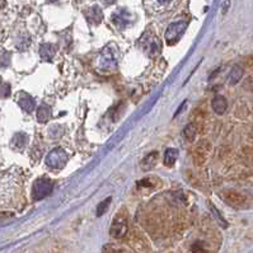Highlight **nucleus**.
I'll use <instances>...</instances> for the list:
<instances>
[{
  "label": "nucleus",
  "mask_w": 253,
  "mask_h": 253,
  "mask_svg": "<svg viewBox=\"0 0 253 253\" xmlns=\"http://www.w3.org/2000/svg\"><path fill=\"white\" fill-rule=\"evenodd\" d=\"M224 201L234 209H244L248 206V197L238 191L229 190L223 193Z\"/></svg>",
  "instance_id": "nucleus-1"
},
{
  "label": "nucleus",
  "mask_w": 253,
  "mask_h": 253,
  "mask_svg": "<svg viewBox=\"0 0 253 253\" xmlns=\"http://www.w3.org/2000/svg\"><path fill=\"white\" fill-rule=\"evenodd\" d=\"M52 191V182L49 178H38L36 182L33 183L32 187V197L33 200L38 201L42 200L46 196H49Z\"/></svg>",
  "instance_id": "nucleus-2"
},
{
  "label": "nucleus",
  "mask_w": 253,
  "mask_h": 253,
  "mask_svg": "<svg viewBox=\"0 0 253 253\" xmlns=\"http://www.w3.org/2000/svg\"><path fill=\"white\" fill-rule=\"evenodd\" d=\"M187 28V23L185 21L174 22L165 31V40H167L168 45H174L180 40L182 34L185 33V31Z\"/></svg>",
  "instance_id": "nucleus-3"
},
{
  "label": "nucleus",
  "mask_w": 253,
  "mask_h": 253,
  "mask_svg": "<svg viewBox=\"0 0 253 253\" xmlns=\"http://www.w3.org/2000/svg\"><path fill=\"white\" fill-rule=\"evenodd\" d=\"M67 162V156L66 153L61 148L54 149L52 152L49 153V156L46 157V164L49 165L52 169H61L64 168Z\"/></svg>",
  "instance_id": "nucleus-4"
},
{
  "label": "nucleus",
  "mask_w": 253,
  "mask_h": 253,
  "mask_svg": "<svg viewBox=\"0 0 253 253\" xmlns=\"http://www.w3.org/2000/svg\"><path fill=\"white\" fill-rule=\"evenodd\" d=\"M210 143L209 141H201L193 150V162L197 165H202L206 162L209 153H210Z\"/></svg>",
  "instance_id": "nucleus-5"
},
{
  "label": "nucleus",
  "mask_w": 253,
  "mask_h": 253,
  "mask_svg": "<svg viewBox=\"0 0 253 253\" xmlns=\"http://www.w3.org/2000/svg\"><path fill=\"white\" fill-rule=\"evenodd\" d=\"M110 233L113 238H124L126 233H127V221L124 218H116L113 220L112 225H111Z\"/></svg>",
  "instance_id": "nucleus-6"
},
{
  "label": "nucleus",
  "mask_w": 253,
  "mask_h": 253,
  "mask_svg": "<svg viewBox=\"0 0 253 253\" xmlns=\"http://www.w3.org/2000/svg\"><path fill=\"white\" fill-rule=\"evenodd\" d=\"M211 107H213L214 112L217 113V115H223V113H225L226 108H228V102H226L225 97H223V95H217L211 101Z\"/></svg>",
  "instance_id": "nucleus-7"
},
{
  "label": "nucleus",
  "mask_w": 253,
  "mask_h": 253,
  "mask_svg": "<svg viewBox=\"0 0 253 253\" xmlns=\"http://www.w3.org/2000/svg\"><path fill=\"white\" fill-rule=\"evenodd\" d=\"M86 15H87V18H88V21L91 22V23H95V25L101 23L102 18H103V14H102L101 8H99L98 5H95V6H92V8H89V9L87 10Z\"/></svg>",
  "instance_id": "nucleus-8"
},
{
  "label": "nucleus",
  "mask_w": 253,
  "mask_h": 253,
  "mask_svg": "<svg viewBox=\"0 0 253 253\" xmlns=\"http://www.w3.org/2000/svg\"><path fill=\"white\" fill-rule=\"evenodd\" d=\"M18 103H19V106H21L25 111H27V112L33 111V108H34L33 98L31 97V95H26V93H22V95H19Z\"/></svg>",
  "instance_id": "nucleus-9"
},
{
  "label": "nucleus",
  "mask_w": 253,
  "mask_h": 253,
  "mask_svg": "<svg viewBox=\"0 0 253 253\" xmlns=\"http://www.w3.org/2000/svg\"><path fill=\"white\" fill-rule=\"evenodd\" d=\"M243 67L234 66L232 69V71H230V74H229V83H230L232 86H235L237 83L241 82V79L243 78Z\"/></svg>",
  "instance_id": "nucleus-10"
},
{
  "label": "nucleus",
  "mask_w": 253,
  "mask_h": 253,
  "mask_svg": "<svg viewBox=\"0 0 253 253\" xmlns=\"http://www.w3.org/2000/svg\"><path fill=\"white\" fill-rule=\"evenodd\" d=\"M177 159H178V150L177 149H173V148H171V149H168L167 152H165L164 164L167 165V167H172L174 163L177 162Z\"/></svg>",
  "instance_id": "nucleus-11"
},
{
  "label": "nucleus",
  "mask_w": 253,
  "mask_h": 253,
  "mask_svg": "<svg viewBox=\"0 0 253 253\" xmlns=\"http://www.w3.org/2000/svg\"><path fill=\"white\" fill-rule=\"evenodd\" d=\"M196 134H197V125H196L195 122H190L189 125L185 127V130H183V135H185V137L189 141H193L195 140Z\"/></svg>",
  "instance_id": "nucleus-12"
},
{
  "label": "nucleus",
  "mask_w": 253,
  "mask_h": 253,
  "mask_svg": "<svg viewBox=\"0 0 253 253\" xmlns=\"http://www.w3.org/2000/svg\"><path fill=\"white\" fill-rule=\"evenodd\" d=\"M50 117H51V108L46 104H42L37 111V119L40 122H46L49 121Z\"/></svg>",
  "instance_id": "nucleus-13"
},
{
  "label": "nucleus",
  "mask_w": 253,
  "mask_h": 253,
  "mask_svg": "<svg viewBox=\"0 0 253 253\" xmlns=\"http://www.w3.org/2000/svg\"><path fill=\"white\" fill-rule=\"evenodd\" d=\"M157 158H158V153H150V154H148V156L144 158L141 165H143V168H145V169H152V168L157 164Z\"/></svg>",
  "instance_id": "nucleus-14"
},
{
  "label": "nucleus",
  "mask_w": 253,
  "mask_h": 253,
  "mask_svg": "<svg viewBox=\"0 0 253 253\" xmlns=\"http://www.w3.org/2000/svg\"><path fill=\"white\" fill-rule=\"evenodd\" d=\"M40 54L41 56H42V59H45V60H50V59L54 56V54H55V50H54L52 46L43 45L40 50Z\"/></svg>",
  "instance_id": "nucleus-15"
},
{
  "label": "nucleus",
  "mask_w": 253,
  "mask_h": 253,
  "mask_svg": "<svg viewBox=\"0 0 253 253\" xmlns=\"http://www.w3.org/2000/svg\"><path fill=\"white\" fill-rule=\"evenodd\" d=\"M111 200H112V198L108 197V198H106L104 201L99 202V205L97 206V217H102V215H103V214L108 210V208H110V204H111Z\"/></svg>",
  "instance_id": "nucleus-16"
},
{
  "label": "nucleus",
  "mask_w": 253,
  "mask_h": 253,
  "mask_svg": "<svg viewBox=\"0 0 253 253\" xmlns=\"http://www.w3.org/2000/svg\"><path fill=\"white\" fill-rule=\"evenodd\" d=\"M9 54L5 51H1L0 52V66H6V65L9 64L10 61V58H9Z\"/></svg>",
  "instance_id": "nucleus-17"
},
{
  "label": "nucleus",
  "mask_w": 253,
  "mask_h": 253,
  "mask_svg": "<svg viewBox=\"0 0 253 253\" xmlns=\"http://www.w3.org/2000/svg\"><path fill=\"white\" fill-rule=\"evenodd\" d=\"M10 93V88L8 84H0V95L1 97H8Z\"/></svg>",
  "instance_id": "nucleus-18"
},
{
  "label": "nucleus",
  "mask_w": 253,
  "mask_h": 253,
  "mask_svg": "<svg viewBox=\"0 0 253 253\" xmlns=\"http://www.w3.org/2000/svg\"><path fill=\"white\" fill-rule=\"evenodd\" d=\"M243 65L246 67H250V69H253V55L247 56V58L243 60Z\"/></svg>",
  "instance_id": "nucleus-19"
},
{
  "label": "nucleus",
  "mask_w": 253,
  "mask_h": 253,
  "mask_svg": "<svg viewBox=\"0 0 253 253\" xmlns=\"http://www.w3.org/2000/svg\"><path fill=\"white\" fill-rule=\"evenodd\" d=\"M116 1V0H102V3L104 4V5H111V4H113Z\"/></svg>",
  "instance_id": "nucleus-20"
},
{
  "label": "nucleus",
  "mask_w": 253,
  "mask_h": 253,
  "mask_svg": "<svg viewBox=\"0 0 253 253\" xmlns=\"http://www.w3.org/2000/svg\"><path fill=\"white\" fill-rule=\"evenodd\" d=\"M159 3H162V4H165V3H168V1H169V0H158Z\"/></svg>",
  "instance_id": "nucleus-21"
},
{
  "label": "nucleus",
  "mask_w": 253,
  "mask_h": 253,
  "mask_svg": "<svg viewBox=\"0 0 253 253\" xmlns=\"http://www.w3.org/2000/svg\"><path fill=\"white\" fill-rule=\"evenodd\" d=\"M49 1H56V0H49Z\"/></svg>",
  "instance_id": "nucleus-22"
}]
</instances>
